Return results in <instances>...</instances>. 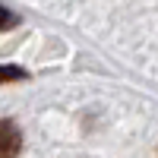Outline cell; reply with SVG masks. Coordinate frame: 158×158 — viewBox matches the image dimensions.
I'll list each match as a JSON object with an SVG mask.
<instances>
[{"mask_svg":"<svg viewBox=\"0 0 158 158\" xmlns=\"http://www.w3.org/2000/svg\"><path fill=\"white\" fill-rule=\"evenodd\" d=\"M22 152V133L13 120H0V158H16Z\"/></svg>","mask_w":158,"mask_h":158,"instance_id":"6da1fadb","label":"cell"},{"mask_svg":"<svg viewBox=\"0 0 158 158\" xmlns=\"http://www.w3.org/2000/svg\"><path fill=\"white\" fill-rule=\"evenodd\" d=\"M16 22H19V16H16V13H10V10H3V6H0V32H3V29H13Z\"/></svg>","mask_w":158,"mask_h":158,"instance_id":"7a4b0ae2","label":"cell"},{"mask_svg":"<svg viewBox=\"0 0 158 158\" xmlns=\"http://www.w3.org/2000/svg\"><path fill=\"white\" fill-rule=\"evenodd\" d=\"M25 73L19 67H0V82H6V79H22Z\"/></svg>","mask_w":158,"mask_h":158,"instance_id":"3957f363","label":"cell"}]
</instances>
